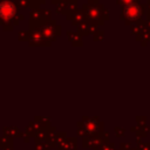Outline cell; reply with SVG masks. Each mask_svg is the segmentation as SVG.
<instances>
[{
	"mask_svg": "<svg viewBox=\"0 0 150 150\" xmlns=\"http://www.w3.org/2000/svg\"><path fill=\"white\" fill-rule=\"evenodd\" d=\"M14 14V6L11 2H2L0 4V16L2 18H11Z\"/></svg>",
	"mask_w": 150,
	"mask_h": 150,
	"instance_id": "obj_1",
	"label": "cell"
},
{
	"mask_svg": "<svg viewBox=\"0 0 150 150\" xmlns=\"http://www.w3.org/2000/svg\"><path fill=\"white\" fill-rule=\"evenodd\" d=\"M84 129L89 132H93L94 130H96V123L93 122V121H88L86 124H84Z\"/></svg>",
	"mask_w": 150,
	"mask_h": 150,
	"instance_id": "obj_2",
	"label": "cell"
}]
</instances>
